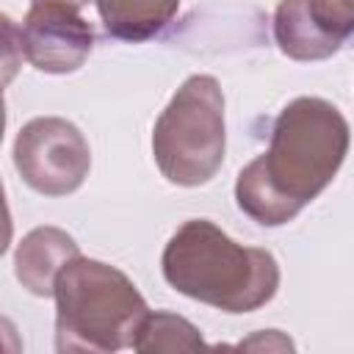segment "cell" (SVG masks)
Segmentation results:
<instances>
[{
	"label": "cell",
	"instance_id": "obj_1",
	"mask_svg": "<svg viewBox=\"0 0 354 354\" xmlns=\"http://www.w3.org/2000/svg\"><path fill=\"white\" fill-rule=\"evenodd\" d=\"M348 144V122L329 100H290L274 119L268 149L238 174V207L263 227L288 224L335 180Z\"/></svg>",
	"mask_w": 354,
	"mask_h": 354
},
{
	"label": "cell",
	"instance_id": "obj_2",
	"mask_svg": "<svg viewBox=\"0 0 354 354\" xmlns=\"http://www.w3.org/2000/svg\"><path fill=\"white\" fill-rule=\"evenodd\" d=\"M163 279L183 296L224 313H252L279 288V263L268 249L235 243L207 218H188L166 243Z\"/></svg>",
	"mask_w": 354,
	"mask_h": 354
},
{
	"label": "cell",
	"instance_id": "obj_3",
	"mask_svg": "<svg viewBox=\"0 0 354 354\" xmlns=\"http://www.w3.org/2000/svg\"><path fill=\"white\" fill-rule=\"evenodd\" d=\"M55 348L108 354L133 348L149 307L130 277L102 260L72 257L55 277Z\"/></svg>",
	"mask_w": 354,
	"mask_h": 354
},
{
	"label": "cell",
	"instance_id": "obj_4",
	"mask_svg": "<svg viewBox=\"0 0 354 354\" xmlns=\"http://www.w3.org/2000/svg\"><path fill=\"white\" fill-rule=\"evenodd\" d=\"M224 94L213 75H191L169 100L152 130V155L174 185L207 183L224 160Z\"/></svg>",
	"mask_w": 354,
	"mask_h": 354
},
{
	"label": "cell",
	"instance_id": "obj_5",
	"mask_svg": "<svg viewBox=\"0 0 354 354\" xmlns=\"http://www.w3.org/2000/svg\"><path fill=\"white\" fill-rule=\"evenodd\" d=\"M14 166L33 191L66 196L88 177L91 149L72 122L61 116H36L17 133Z\"/></svg>",
	"mask_w": 354,
	"mask_h": 354
},
{
	"label": "cell",
	"instance_id": "obj_6",
	"mask_svg": "<svg viewBox=\"0 0 354 354\" xmlns=\"http://www.w3.org/2000/svg\"><path fill=\"white\" fill-rule=\"evenodd\" d=\"M19 50L39 72L66 75L91 55L94 28L75 6L55 0L33 3L19 28Z\"/></svg>",
	"mask_w": 354,
	"mask_h": 354
},
{
	"label": "cell",
	"instance_id": "obj_7",
	"mask_svg": "<svg viewBox=\"0 0 354 354\" xmlns=\"http://www.w3.org/2000/svg\"><path fill=\"white\" fill-rule=\"evenodd\" d=\"M354 33V11L337 0H282L274 11V39L293 61H324Z\"/></svg>",
	"mask_w": 354,
	"mask_h": 354
},
{
	"label": "cell",
	"instance_id": "obj_8",
	"mask_svg": "<svg viewBox=\"0 0 354 354\" xmlns=\"http://www.w3.org/2000/svg\"><path fill=\"white\" fill-rule=\"evenodd\" d=\"M77 254L80 249L69 232L58 227H36L19 241L14 254V271L30 293L53 296L58 271Z\"/></svg>",
	"mask_w": 354,
	"mask_h": 354
},
{
	"label": "cell",
	"instance_id": "obj_9",
	"mask_svg": "<svg viewBox=\"0 0 354 354\" xmlns=\"http://www.w3.org/2000/svg\"><path fill=\"white\" fill-rule=\"evenodd\" d=\"M108 36L122 41H147L158 36L177 14L180 0H94Z\"/></svg>",
	"mask_w": 354,
	"mask_h": 354
},
{
	"label": "cell",
	"instance_id": "obj_10",
	"mask_svg": "<svg viewBox=\"0 0 354 354\" xmlns=\"http://www.w3.org/2000/svg\"><path fill=\"white\" fill-rule=\"evenodd\" d=\"M136 351H196L205 348L202 332L183 315L174 313H149L138 326Z\"/></svg>",
	"mask_w": 354,
	"mask_h": 354
},
{
	"label": "cell",
	"instance_id": "obj_11",
	"mask_svg": "<svg viewBox=\"0 0 354 354\" xmlns=\"http://www.w3.org/2000/svg\"><path fill=\"white\" fill-rule=\"evenodd\" d=\"M33 3H44V0H33ZM55 3H66V6H75V8H83L88 0H55Z\"/></svg>",
	"mask_w": 354,
	"mask_h": 354
},
{
	"label": "cell",
	"instance_id": "obj_12",
	"mask_svg": "<svg viewBox=\"0 0 354 354\" xmlns=\"http://www.w3.org/2000/svg\"><path fill=\"white\" fill-rule=\"evenodd\" d=\"M337 3H343L348 11H354V0H337Z\"/></svg>",
	"mask_w": 354,
	"mask_h": 354
}]
</instances>
